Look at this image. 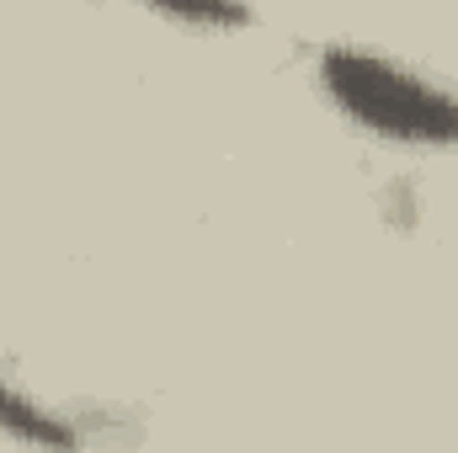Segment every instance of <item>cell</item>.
<instances>
[{
	"label": "cell",
	"mask_w": 458,
	"mask_h": 453,
	"mask_svg": "<svg viewBox=\"0 0 458 453\" xmlns=\"http://www.w3.org/2000/svg\"><path fill=\"white\" fill-rule=\"evenodd\" d=\"M165 16L182 27H245L250 21L245 5H165Z\"/></svg>",
	"instance_id": "3"
},
{
	"label": "cell",
	"mask_w": 458,
	"mask_h": 453,
	"mask_svg": "<svg viewBox=\"0 0 458 453\" xmlns=\"http://www.w3.org/2000/svg\"><path fill=\"white\" fill-rule=\"evenodd\" d=\"M315 70L326 97L357 128L411 150H458V91L448 81L357 43L320 48Z\"/></svg>",
	"instance_id": "1"
},
{
	"label": "cell",
	"mask_w": 458,
	"mask_h": 453,
	"mask_svg": "<svg viewBox=\"0 0 458 453\" xmlns=\"http://www.w3.org/2000/svg\"><path fill=\"white\" fill-rule=\"evenodd\" d=\"M0 438L32 453H81V427L64 411L43 406L32 389H21L11 373H0Z\"/></svg>",
	"instance_id": "2"
}]
</instances>
